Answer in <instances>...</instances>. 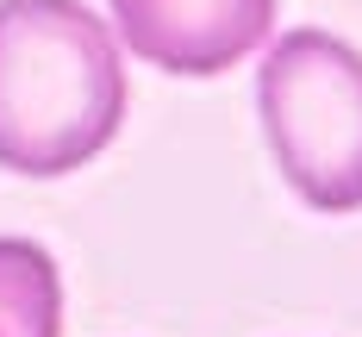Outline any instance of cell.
<instances>
[{"label": "cell", "mask_w": 362, "mask_h": 337, "mask_svg": "<svg viewBox=\"0 0 362 337\" xmlns=\"http://www.w3.org/2000/svg\"><path fill=\"white\" fill-rule=\"evenodd\" d=\"M125 69L81 0H0V169L69 175L119 138Z\"/></svg>", "instance_id": "6da1fadb"}, {"label": "cell", "mask_w": 362, "mask_h": 337, "mask_svg": "<svg viewBox=\"0 0 362 337\" xmlns=\"http://www.w3.org/2000/svg\"><path fill=\"white\" fill-rule=\"evenodd\" d=\"M256 112L275 169L313 213L362 206V50L331 32L275 37L256 69Z\"/></svg>", "instance_id": "7a4b0ae2"}, {"label": "cell", "mask_w": 362, "mask_h": 337, "mask_svg": "<svg viewBox=\"0 0 362 337\" xmlns=\"http://www.w3.org/2000/svg\"><path fill=\"white\" fill-rule=\"evenodd\" d=\"M132 57L169 75H225L275 25V0H112Z\"/></svg>", "instance_id": "3957f363"}, {"label": "cell", "mask_w": 362, "mask_h": 337, "mask_svg": "<svg viewBox=\"0 0 362 337\" xmlns=\"http://www.w3.org/2000/svg\"><path fill=\"white\" fill-rule=\"evenodd\" d=\"M0 337H63V281L44 244L0 237Z\"/></svg>", "instance_id": "277c9868"}]
</instances>
